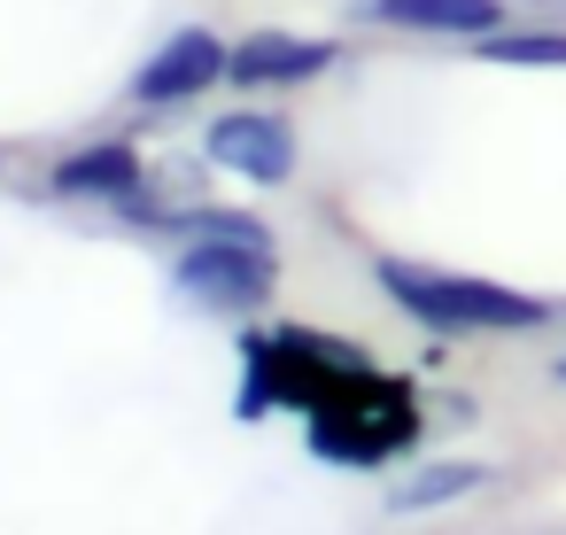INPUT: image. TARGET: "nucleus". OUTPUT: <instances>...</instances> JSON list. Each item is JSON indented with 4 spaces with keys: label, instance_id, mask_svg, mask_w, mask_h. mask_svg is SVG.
Listing matches in <instances>:
<instances>
[{
    "label": "nucleus",
    "instance_id": "nucleus-11",
    "mask_svg": "<svg viewBox=\"0 0 566 535\" xmlns=\"http://www.w3.org/2000/svg\"><path fill=\"white\" fill-rule=\"evenodd\" d=\"M558 380H566V357H558Z\"/></svg>",
    "mask_w": 566,
    "mask_h": 535
},
{
    "label": "nucleus",
    "instance_id": "nucleus-3",
    "mask_svg": "<svg viewBox=\"0 0 566 535\" xmlns=\"http://www.w3.org/2000/svg\"><path fill=\"white\" fill-rule=\"evenodd\" d=\"M171 287L218 318H249L272 303L280 264H272V249H249V241H187L171 256Z\"/></svg>",
    "mask_w": 566,
    "mask_h": 535
},
{
    "label": "nucleus",
    "instance_id": "nucleus-6",
    "mask_svg": "<svg viewBox=\"0 0 566 535\" xmlns=\"http://www.w3.org/2000/svg\"><path fill=\"white\" fill-rule=\"evenodd\" d=\"M334 63H342V48L318 40V32H249V40H233L226 78L233 86H311Z\"/></svg>",
    "mask_w": 566,
    "mask_h": 535
},
{
    "label": "nucleus",
    "instance_id": "nucleus-9",
    "mask_svg": "<svg viewBox=\"0 0 566 535\" xmlns=\"http://www.w3.org/2000/svg\"><path fill=\"white\" fill-rule=\"evenodd\" d=\"M489 481V465H473V458H434V465H419V473H403L396 489H388V512H442V504H458V496H473Z\"/></svg>",
    "mask_w": 566,
    "mask_h": 535
},
{
    "label": "nucleus",
    "instance_id": "nucleus-4",
    "mask_svg": "<svg viewBox=\"0 0 566 535\" xmlns=\"http://www.w3.org/2000/svg\"><path fill=\"white\" fill-rule=\"evenodd\" d=\"M202 156L249 187H287L295 179V125L272 109H226L202 125Z\"/></svg>",
    "mask_w": 566,
    "mask_h": 535
},
{
    "label": "nucleus",
    "instance_id": "nucleus-5",
    "mask_svg": "<svg viewBox=\"0 0 566 535\" xmlns=\"http://www.w3.org/2000/svg\"><path fill=\"white\" fill-rule=\"evenodd\" d=\"M226 63H233V48H226L218 32L187 24V32H171V40L133 71V102H140V109H179V102L210 94V86L226 78Z\"/></svg>",
    "mask_w": 566,
    "mask_h": 535
},
{
    "label": "nucleus",
    "instance_id": "nucleus-10",
    "mask_svg": "<svg viewBox=\"0 0 566 535\" xmlns=\"http://www.w3.org/2000/svg\"><path fill=\"white\" fill-rule=\"evenodd\" d=\"M473 48H481V63H504V71H566V32L558 24H504Z\"/></svg>",
    "mask_w": 566,
    "mask_h": 535
},
{
    "label": "nucleus",
    "instance_id": "nucleus-2",
    "mask_svg": "<svg viewBox=\"0 0 566 535\" xmlns=\"http://www.w3.org/2000/svg\"><path fill=\"white\" fill-rule=\"evenodd\" d=\"M380 295L419 318L427 334H535L551 326V303L543 295H520L504 280H473V272H434V264H411V256H380L373 264Z\"/></svg>",
    "mask_w": 566,
    "mask_h": 535
},
{
    "label": "nucleus",
    "instance_id": "nucleus-7",
    "mask_svg": "<svg viewBox=\"0 0 566 535\" xmlns=\"http://www.w3.org/2000/svg\"><path fill=\"white\" fill-rule=\"evenodd\" d=\"M140 148L133 140H86V148H71L55 171H48V195L55 202H133L140 195Z\"/></svg>",
    "mask_w": 566,
    "mask_h": 535
},
{
    "label": "nucleus",
    "instance_id": "nucleus-1",
    "mask_svg": "<svg viewBox=\"0 0 566 535\" xmlns=\"http://www.w3.org/2000/svg\"><path fill=\"white\" fill-rule=\"evenodd\" d=\"M303 411L311 427V458L326 465H396L403 450H419L427 434V411H419V388L403 373H380L365 349L349 342H326V334H256L249 342V388H241V411Z\"/></svg>",
    "mask_w": 566,
    "mask_h": 535
},
{
    "label": "nucleus",
    "instance_id": "nucleus-8",
    "mask_svg": "<svg viewBox=\"0 0 566 535\" xmlns=\"http://www.w3.org/2000/svg\"><path fill=\"white\" fill-rule=\"evenodd\" d=\"M365 17L388 32H419V40H489L504 32V0H365Z\"/></svg>",
    "mask_w": 566,
    "mask_h": 535
}]
</instances>
